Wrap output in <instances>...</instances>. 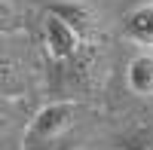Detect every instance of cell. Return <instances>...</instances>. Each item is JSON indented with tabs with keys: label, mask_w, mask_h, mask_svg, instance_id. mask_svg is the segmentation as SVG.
<instances>
[{
	"label": "cell",
	"mask_w": 153,
	"mask_h": 150,
	"mask_svg": "<svg viewBox=\"0 0 153 150\" xmlns=\"http://www.w3.org/2000/svg\"><path fill=\"white\" fill-rule=\"evenodd\" d=\"M126 83H129V89L135 95H153V52L144 49V52L132 55V61L126 65Z\"/></svg>",
	"instance_id": "5b68a950"
},
{
	"label": "cell",
	"mask_w": 153,
	"mask_h": 150,
	"mask_svg": "<svg viewBox=\"0 0 153 150\" xmlns=\"http://www.w3.org/2000/svg\"><path fill=\"white\" fill-rule=\"evenodd\" d=\"M123 37L135 46L153 49V0L150 3H138L135 9L126 12L123 19Z\"/></svg>",
	"instance_id": "277c9868"
},
{
	"label": "cell",
	"mask_w": 153,
	"mask_h": 150,
	"mask_svg": "<svg viewBox=\"0 0 153 150\" xmlns=\"http://www.w3.org/2000/svg\"><path fill=\"white\" fill-rule=\"evenodd\" d=\"M43 49H46V55L55 61V65H65V61H71L76 52L83 49V43L89 40V37H95V34H83V31H76L74 25H68L65 19H58L55 12H43Z\"/></svg>",
	"instance_id": "7a4b0ae2"
},
{
	"label": "cell",
	"mask_w": 153,
	"mask_h": 150,
	"mask_svg": "<svg viewBox=\"0 0 153 150\" xmlns=\"http://www.w3.org/2000/svg\"><path fill=\"white\" fill-rule=\"evenodd\" d=\"M12 129H16V110H12L9 98H0V144L12 135Z\"/></svg>",
	"instance_id": "9c48e42d"
},
{
	"label": "cell",
	"mask_w": 153,
	"mask_h": 150,
	"mask_svg": "<svg viewBox=\"0 0 153 150\" xmlns=\"http://www.w3.org/2000/svg\"><path fill=\"white\" fill-rule=\"evenodd\" d=\"M120 150H153V123L132 126L120 135Z\"/></svg>",
	"instance_id": "52a82bcc"
},
{
	"label": "cell",
	"mask_w": 153,
	"mask_h": 150,
	"mask_svg": "<svg viewBox=\"0 0 153 150\" xmlns=\"http://www.w3.org/2000/svg\"><path fill=\"white\" fill-rule=\"evenodd\" d=\"M83 114L86 107L76 98H58L40 107L22 135V150H76Z\"/></svg>",
	"instance_id": "6da1fadb"
},
{
	"label": "cell",
	"mask_w": 153,
	"mask_h": 150,
	"mask_svg": "<svg viewBox=\"0 0 153 150\" xmlns=\"http://www.w3.org/2000/svg\"><path fill=\"white\" fill-rule=\"evenodd\" d=\"M28 95V68L19 49L9 43V34H0V98H16Z\"/></svg>",
	"instance_id": "3957f363"
},
{
	"label": "cell",
	"mask_w": 153,
	"mask_h": 150,
	"mask_svg": "<svg viewBox=\"0 0 153 150\" xmlns=\"http://www.w3.org/2000/svg\"><path fill=\"white\" fill-rule=\"evenodd\" d=\"M49 12H55L58 19H65L68 25H74L83 34H95V12L80 0H58V3L49 6Z\"/></svg>",
	"instance_id": "8992f818"
},
{
	"label": "cell",
	"mask_w": 153,
	"mask_h": 150,
	"mask_svg": "<svg viewBox=\"0 0 153 150\" xmlns=\"http://www.w3.org/2000/svg\"><path fill=\"white\" fill-rule=\"evenodd\" d=\"M25 28L22 12L9 3V0H0V34H19Z\"/></svg>",
	"instance_id": "ba28073f"
}]
</instances>
